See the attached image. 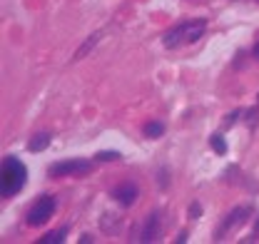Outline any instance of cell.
<instances>
[{"instance_id": "ac0fdd59", "label": "cell", "mask_w": 259, "mask_h": 244, "mask_svg": "<svg viewBox=\"0 0 259 244\" xmlns=\"http://www.w3.org/2000/svg\"><path fill=\"white\" fill-rule=\"evenodd\" d=\"M88 242H93V237H90V234H82V237H80V244H88Z\"/></svg>"}, {"instance_id": "30bf717a", "label": "cell", "mask_w": 259, "mask_h": 244, "mask_svg": "<svg viewBox=\"0 0 259 244\" xmlns=\"http://www.w3.org/2000/svg\"><path fill=\"white\" fill-rule=\"evenodd\" d=\"M65 234H67V229H58V232H50V234H45L42 239L37 244H60L65 242Z\"/></svg>"}, {"instance_id": "7a4b0ae2", "label": "cell", "mask_w": 259, "mask_h": 244, "mask_svg": "<svg viewBox=\"0 0 259 244\" xmlns=\"http://www.w3.org/2000/svg\"><path fill=\"white\" fill-rule=\"evenodd\" d=\"M204 30H207V23H204V20H185V23H180V25H175L172 30L164 32L162 43H164V48L175 50V48H180L182 43H197V40L204 35Z\"/></svg>"}, {"instance_id": "2e32d148", "label": "cell", "mask_w": 259, "mask_h": 244, "mask_svg": "<svg viewBox=\"0 0 259 244\" xmlns=\"http://www.w3.org/2000/svg\"><path fill=\"white\" fill-rule=\"evenodd\" d=\"M237 117H239V110H234V112H229V115H227V120H225V127H232V125L237 122Z\"/></svg>"}, {"instance_id": "9a60e30c", "label": "cell", "mask_w": 259, "mask_h": 244, "mask_svg": "<svg viewBox=\"0 0 259 244\" xmlns=\"http://www.w3.org/2000/svg\"><path fill=\"white\" fill-rule=\"evenodd\" d=\"M202 217V205L199 202H192L190 205V219H199Z\"/></svg>"}, {"instance_id": "5bb4252c", "label": "cell", "mask_w": 259, "mask_h": 244, "mask_svg": "<svg viewBox=\"0 0 259 244\" xmlns=\"http://www.w3.org/2000/svg\"><path fill=\"white\" fill-rule=\"evenodd\" d=\"M257 122H259V110L254 107V110L247 112V125H249V127H257Z\"/></svg>"}, {"instance_id": "52a82bcc", "label": "cell", "mask_w": 259, "mask_h": 244, "mask_svg": "<svg viewBox=\"0 0 259 244\" xmlns=\"http://www.w3.org/2000/svg\"><path fill=\"white\" fill-rule=\"evenodd\" d=\"M140 239H142V242H157V239H160V214L157 212H152L147 217Z\"/></svg>"}, {"instance_id": "ffe728a7", "label": "cell", "mask_w": 259, "mask_h": 244, "mask_svg": "<svg viewBox=\"0 0 259 244\" xmlns=\"http://www.w3.org/2000/svg\"><path fill=\"white\" fill-rule=\"evenodd\" d=\"M254 234L259 237V217H257V222H254Z\"/></svg>"}, {"instance_id": "4fadbf2b", "label": "cell", "mask_w": 259, "mask_h": 244, "mask_svg": "<svg viewBox=\"0 0 259 244\" xmlns=\"http://www.w3.org/2000/svg\"><path fill=\"white\" fill-rule=\"evenodd\" d=\"M95 159H100V162H112V159H120V152H115V150H102V152L95 154Z\"/></svg>"}, {"instance_id": "44dd1931", "label": "cell", "mask_w": 259, "mask_h": 244, "mask_svg": "<svg viewBox=\"0 0 259 244\" xmlns=\"http://www.w3.org/2000/svg\"><path fill=\"white\" fill-rule=\"evenodd\" d=\"M254 55H257V58H259V43H257V48H254Z\"/></svg>"}, {"instance_id": "9c48e42d", "label": "cell", "mask_w": 259, "mask_h": 244, "mask_svg": "<svg viewBox=\"0 0 259 244\" xmlns=\"http://www.w3.org/2000/svg\"><path fill=\"white\" fill-rule=\"evenodd\" d=\"M100 37H102V32H93V35H90V37H88V40H85V43L77 48V53H75V60H82V58H85V55H88V53L95 48L97 43H100Z\"/></svg>"}, {"instance_id": "e0dca14e", "label": "cell", "mask_w": 259, "mask_h": 244, "mask_svg": "<svg viewBox=\"0 0 259 244\" xmlns=\"http://www.w3.org/2000/svg\"><path fill=\"white\" fill-rule=\"evenodd\" d=\"M157 182H160L162 189L167 187V170H160V180H157Z\"/></svg>"}, {"instance_id": "d6986e66", "label": "cell", "mask_w": 259, "mask_h": 244, "mask_svg": "<svg viewBox=\"0 0 259 244\" xmlns=\"http://www.w3.org/2000/svg\"><path fill=\"white\" fill-rule=\"evenodd\" d=\"M187 242V234H185V232H182V234H180V237H177V244H185Z\"/></svg>"}, {"instance_id": "3957f363", "label": "cell", "mask_w": 259, "mask_h": 244, "mask_svg": "<svg viewBox=\"0 0 259 244\" xmlns=\"http://www.w3.org/2000/svg\"><path fill=\"white\" fill-rule=\"evenodd\" d=\"M88 172H93V162H90V159H82V157L55 162V165H50V170H48L50 177H72V175H88Z\"/></svg>"}, {"instance_id": "8992f818", "label": "cell", "mask_w": 259, "mask_h": 244, "mask_svg": "<svg viewBox=\"0 0 259 244\" xmlns=\"http://www.w3.org/2000/svg\"><path fill=\"white\" fill-rule=\"evenodd\" d=\"M112 197H115L122 207H130V205H135V199H137V187L130 182L117 184V187L112 189Z\"/></svg>"}, {"instance_id": "8fae6325", "label": "cell", "mask_w": 259, "mask_h": 244, "mask_svg": "<svg viewBox=\"0 0 259 244\" xmlns=\"http://www.w3.org/2000/svg\"><path fill=\"white\" fill-rule=\"evenodd\" d=\"M162 132H164V125L162 122H147L145 125V135L147 137H162Z\"/></svg>"}, {"instance_id": "ba28073f", "label": "cell", "mask_w": 259, "mask_h": 244, "mask_svg": "<svg viewBox=\"0 0 259 244\" xmlns=\"http://www.w3.org/2000/svg\"><path fill=\"white\" fill-rule=\"evenodd\" d=\"M50 142H53V135H50V132H37L35 137H30L28 150H30V152H42V150L50 147Z\"/></svg>"}, {"instance_id": "277c9868", "label": "cell", "mask_w": 259, "mask_h": 244, "mask_svg": "<svg viewBox=\"0 0 259 244\" xmlns=\"http://www.w3.org/2000/svg\"><path fill=\"white\" fill-rule=\"evenodd\" d=\"M55 212V199L50 197V194H42V197H37V202L30 207V212H28V224L30 227H42L50 217Z\"/></svg>"}, {"instance_id": "5b68a950", "label": "cell", "mask_w": 259, "mask_h": 244, "mask_svg": "<svg viewBox=\"0 0 259 244\" xmlns=\"http://www.w3.org/2000/svg\"><path fill=\"white\" fill-rule=\"evenodd\" d=\"M247 217H249V207H244V205H242V207H234V210L222 219V224L217 227V234H214V237H217V239H225L229 232H234L237 227H242V224L247 222Z\"/></svg>"}, {"instance_id": "6da1fadb", "label": "cell", "mask_w": 259, "mask_h": 244, "mask_svg": "<svg viewBox=\"0 0 259 244\" xmlns=\"http://www.w3.org/2000/svg\"><path fill=\"white\" fill-rule=\"evenodd\" d=\"M28 180V170L25 165L18 159V157H5L3 159V167H0V194L3 197H10L15 192L23 189V184Z\"/></svg>"}, {"instance_id": "7c38bea8", "label": "cell", "mask_w": 259, "mask_h": 244, "mask_svg": "<svg viewBox=\"0 0 259 244\" xmlns=\"http://www.w3.org/2000/svg\"><path fill=\"white\" fill-rule=\"evenodd\" d=\"M209 145H212V150H214L217 154L227 152V142H225V137H222V135H212V137H209Z\"/></svg>"}]
</instances>
